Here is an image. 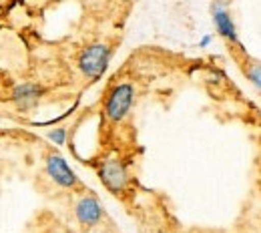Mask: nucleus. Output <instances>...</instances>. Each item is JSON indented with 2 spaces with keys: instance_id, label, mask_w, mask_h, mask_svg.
<instances>
[{
  "instance_id": "nucleus-1",
  "label": "nucleus",
  "mask_w": 261,
  "mask_h": 233,
  "mask_svg": "<svg viewBox=\"0 0 261 233\" xmlns=\"http://www.w3.org/2000/svg\"><path fill=\"white\" fill-rule=\"evenodd\" d=\"M109 57H111L109 46H105V44H93V46H89V48L83 50V55L79 59V67H81V70L89 79H98L105 72L107 65H109Z\"/></svg>"
},
{
  "instance_id": "nucleus-2",
  "label": "nucleus",
  "mask_w": 261,
  "mask_h": 233,
  "mask_svg": "<svg viewBox=\"0 0 261 233\" xmlns=\"http://www.w3.org/2000/svg\"><path fill=\"white\" fill-rule=\"evenodd\" d=\"M133 105V87L130 85H117L105 102V115L109 121H121L129 113Z\"/></svg>"
},
{
  "instance_id": "nucleus-3",
  "label": "nucleus",
  "mask_w": 261,
  "mask_h": 233,
  "mask_svg": "<svg viewBox=\"0 0 261 233\" xmlns=\"http://www.w3.org/2000/svg\"><path fill=\"white\" fill-rule=\"evenodd\" d=\"M102 183L113 191V193H123L127 183H129V175H127V169L125 165L119 161V159H109V161H102L100 171H98Z\"/></svg>"
},
{
  "instance_id": "nucleus-4",
  "label": "nucleus",
  "mask_w": 261,
  "mask_h": 233,
  "mask_svg": "<svg viewBox=\"0 0 261 233\" xmlns=\"http://www.w3.org/2000/svg\"><path fill=\"white\" fill-rule=\"evenodd\" d=\"M46 171L55 179V183H59L61 187H74L76 185V175L72 173L70 167L66 165L65 159L57 153L46 157Z\"/></svg>"
},
{
  "instance_id": "nucleus-5",
  "label": "nucleus",
  "mask_w": 261,
  "mask_h": 233,
  "mask_svg": "<svg viewBox=\"0 0 261 233\" xmlns=\"http://www.w3.org/2000/svg\"><path fill=\"white\" fill-rule=\"evenodd\" d=\"M74 213H76V219L83 225H95V223H98V219L102 217L100 203L95 197H83V199H79L76 207H74Z\"/></svg>"
},
{
  "instance_id": "nucleus-6",
  "label": "nucleus",
  "mask_w": 261,
  "mask_h": 233,
  "mask_svg": "<svg viewBox=\"0 0 261 233\" xmlns=\"http://www.w3.org/2000/svg\"><path fill=\"white\" fill-rule=\"evenodd\" d=\"M40 93H42V91H40V87L27 83V85H20V87H16V89H14L12 99L16 100V105H18L20 109H31L33 105L38 102Z\"/></svg>"
},
{
  "instance_id": "nucleus-7",
  "label": "nucleus",
  "mask_w": 261,
  "mask_h": 233,
  "mask_svg": "<svg viewBox=\"0 0 261 233\" xmlns=\"http://www.w3.org/2000/svg\"><path fill=\"white\" fill-rule=\"evenodd\" d=\"M215 27H217V31H219V34H221L223 38H227V40H231V42H237L235 24L231 22V16H229L223 8L215 10Z\"/></svg>"
},
{
  "instance_id": "nucleus-8",
  "label": "nucleus",
  "mask_w": 261,
  "mask_h": 233,
  "mask_svg": "<svg viewBox=\"0 0 261 233\" xmlns=\"http://www.w3.org/2000/svg\"><path fill=\"white\" fill-rule=\"evenodd\" d=\"M247 76H249V81L261 91V63H249V67H247Z\"/></svg>"
},
{
  "instance_id": "nucleus-9",
  "label": "nucleus",
  "mask_w": 261,
  "mask_h": 233,
  "mask_svg": "<svg viewBox=\"0 0 261 233\" xmlns=\"http://www.w3.org/2000/svg\"><path fill=\"white\" fill-rule=\"evenodd\" d=\"M48 137H50L57 145H63V143H65V129H57V131H53Z\"/></svg>"
}]
</instances>
